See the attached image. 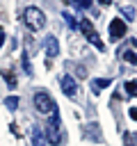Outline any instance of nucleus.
<instances>
[{"instance_id": "obj_1", "label": "nucleus", "mask_w": 137, "mask_h": 146, "mask_svg": "<svg viewBox=\"0 0 137 146\" xmlns=\"http://www.w3.org/2000/svg\"><path fill=\"white\" fill-rule=\"evenodd\" d=\"M23 21H25V25H27L32 32H39V30H43V25H46V16H43V11H41L39 7H27V9L23 11Z\"/></svg>"}, {"instance_id": "obj_2", "label": "nucleus", "mask_w": 137, "mask_h": 146, "mask_svg": "<svg viewBox=\"0 0 137 146\" xmlns=\"http://www.w3.org/2000/svg\"><path fill=\"white\" fill-rule=\"evenodd\" d=\"M34 107H37L39 114H53L57 110V105H55V100L50 98L48 91H37L34 94Z\"/></svg>"}, {"instance_id": "obj_3", "label": "nucleus", "mask_w": 137, "mask_h": 146, "mask_svg": "<svg viewBox=\"0 0 137 146\" xmlns=\"http://www.w3.org/2000/svg\"><path fill=\"white\" fill-rule=\"evenodd\" d=\"M78 27H80V30L84 32V36H87V41H89V43H91V46H94L96 50H105V43H103V41L98 39V32H96V30L91 27V23H89L87 18H82V21L78 23Z\"/></svg>"}, {"instance_id": "obj_4", "label": "nucleus", "mask_w": 137, "mask_h": 146, "mask_svg": "<svg viewBox=\"0 0 137 146\" xmlns=\"http://www.w3.org/2000/svg\"><path fill=\"white\" fill-rule=\"evenodd\" d=\"M107 32H110V41H119V39L126 34V21H123V18H112Z\"/></svg>"}, {"instance_id": "obj_5", "label": "nucleus", "mask_w": 137, "mask_h": 146, "mask_svg": "<svg viewBox=\"0 0 137 146\" xmlns=\"http://www.w3.org/2000/svg\"><path fill=\"white\" fill-rule=\"evenodd\" d=\"M62 91L68 98H75L78 96V82L73 80V75H62Z\"/></svg>"}, {"instance_id": "obj_6", "label": "nucleus", "mask_w": 137, "mask_h": 146, "mask_svg": "<svg viewBox=\"0 0 137 146\" xmlns=\"http://www.w3.org/2000/svg\"><path fill=\"white\" fill-rule=\"evenodd\" d=\"M32 146H48V139L41 125H32Z\"/></svg>"}, {"instance_id": "obj_7", "label": "nucleus", "mask_w": 137, "mask_h": 146, "mask_svg": "<svg viewBox=\"0 0 137 146\" xmlns=\"http://www.w3.org/2000/svg\"><path fill=\"white\" fill-rule=\"evenodd\" d=\"M43 48H46V55H48V57H57V55H59V43H57L55 36H48L46 43H43Z\"/></svg>"}, {"instance_id": "obj_8", "label": "nucleus", "mask_w": 137, "mask_h": 146, "mask_svg": "<svg viewBox=\"0 0 137 146\" xmlns=\"http://www.w3.org/2000/svg\"><path fill=\"white\" fill-rule=\"evenodd\" d=\"M110 84H112L110 78H96V80H91V91L98 94L100 89H105V87H110Z\"/></svg>"}, {"instance_id": "obj_9", "label": "nucleus", "mask_w": 137, "mask_h": 146, "mask_svg": "<svg viewBox=\"0 0 137 146\" xmlns=\"http://www.w3.org/2000/svg\"><path fill=\"white\" fill-rule=\"evenodd\" d=\"M84 132H87V137H91L94 141H100V132H98V123H89Z\"/></svg>"}, {"instance_id": "obj_10", "label": "nucleus", "mask_w": 137, "mask_h": 146, "mask_svg": "<svg viewBox=\"0 0 137 146\" xmlns=\"http://www.w3.org/2000/svg\"><path fill=\"white\" fill-rule=\"evenodd\" d=\"M21 66H23V71H25L27 75H32V64H30V55H27V52L21 55Z\"/></svg>"}, {"instance_id": "obj_11", "label": "nucleus", "mask_w": 137, "mask_h": 146, "mask_svg": "<svg viewBox=\"0 0 137 146\" xmlns=\"http://www.w3.org/2000/svg\"><path fill=\"white\" fill-rule=\"evenodd\" d=\"M123 91H126L128 96H137V80H128V82L123 84Z\"/></svg>"}, {"instance_id": "obj_12", "label": "nucleus", "mask_w": 137, "mask_h": 146, "mask_svg": "<svg viewBox=\"0 0 137 146\" xmlns=\"http://www.w3.org/2000/svg\"><path fill=\"white\" fill-rule=\"evenodd\" d=\"M5 107L14 112V110L18 107V96H7V98H5Z\"/></svg>"}, {"instance_id": "obj_13", "label": "nucleus", "mask_w": 137, "mask_h": 146, "mask_svg": "<svg viewBox=\"0 0 137 146\" xmlns=\"http://www.w3.org/2000/svg\"><path fill=\"white\" fill-rule=\"evenodd\" d=\"M121 14H123L128 21H132V18H135V7H130V5H123V7H121Z\"/></svg>"}, {"instance_id": "obj_14", "label": "nucleus", "mask_w": 137, "mask_h": 146, "mask_svg": "<svg viewBox=\"0 0 137 146\" xmlns=\"http://www.w3.org/2000/svg\"><path fill=\"white\" fill-rule=\"evenodd\" d=\"M62 18L66 21V25H68V27H73V30H78V21H75V18H73V16L68 14V11H64V14H62Z\"/></svg>"}, {"instance_id": "obj_15", "label": "nucleus", "mask_w": 137, "mask_h": 146, "mask_svg": "<svg viewBox=\"0 0 137 146\" xmlns=\"http://www.w3.org/2000/svg\"><path fill=\"white\" fill-rule=\"evenodd\" d=\"M2 78L7 80V84H9L11 89L16 87V78H14V73H11V71H2Z\"/></svg>"}, {"instance_id": "obj_16", "label": "nucleus", "mask_w": 137, "mask_h": 146, "mask_svg": "<svg viewBox=\"0 0 137 146\" xmlns=\"http://www.w3.org/2000/svg\"><path fill=\"white\" fill-rule=\"evenodd\" d=\"M123 59L126 62H130V64H135L137 66V55L132 52V50H123Z\"/></svg>"}, {"instance_id": "obj_17", "label": "nucleus", "mask_w": 137, "mask_h": 146, "mask_svg": "<svg viewBox=\"0 0 137 146\" xmlns=\"http://www.w3.org/2000/svg\"><path fill=\"white\" fill-rule=\"evenodd\" d=\"M78 7H82V9H89V7H91V0H78Z\"/></svg>"}, {"instance_id": "obj_18", "label": "nucleus", "mask_w": 137, "mask_h": 146, "mask_svg": "<svg viewBox=\"0 0 137 146\" xmlns=\"http://www.w3.org/2000/svg\"><path fill=\"white\" fill-rule=\"evenodd\" d=\"M130 119L137 121V107H130Z\"/></svg>"}, {"instance_id": "obj_19", "label": "nucleus", "mask_w": 137, "mask_h": 146, "mask_svg": "<svg viewBox=\"0 0 137 146\" xmlns=\"http://www.w3.org/2000/svg\"><path fill=\"white\" fill-rule=\"evenodd\" d=\"M78 78H87V73H84V68H82V66H78Z\"/></svg>"}, {"instance_id": "obj_20", "label": "nucleus", "mask_w": 137, "mask_h": 146, "mask_svg": "<svg viewBox=\"0 0 137 146\" xmlns=\"http://www.w3.org/2000/svg\"><path fill=\"white\" fill-rule=\"evenodd\" d=\"M2 43H5V34L0 32V46H2Z\"/></svg>"}, {"instance_id": "obj_21", "label": "nucleus", "mask_w": 137, "mask_h": 146, "mask_svg": "<svg viewBox=\"0 0 137 146\" xmlns=\"http://www.w3.org/2000/svg\"><path fill=\"white\" fill-rule=\"evenodd\" d=\"M98 2H100V5H110V0H98Z\"/></svg>"}, {"instance_id": "obj_22", "label": "nucleus", "mask_w": 137, "mask_h": 146, "mask_svg": "<svg viewBox=\"0 0 137 146\" xmlns=\"http://www.w3.org/2000/svg\"><path fill=\"white\" fill-rule=\"evenodd\" d=\"M126 146H135V144H132V141H128V139H126Z\"/></svg>"}]
</instances>
